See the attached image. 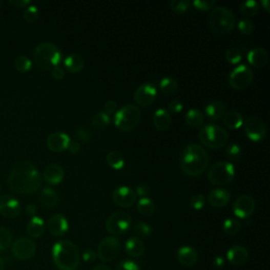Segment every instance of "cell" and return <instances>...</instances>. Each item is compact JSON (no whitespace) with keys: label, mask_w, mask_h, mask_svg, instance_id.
I'll list each match as a JSON object with an SVG mask.
<instances>
[{"label":"cell","mask_w":270,"mask_h":270,"mask_svg":"<svg viewBox=\"0 0 270 270\" xmlns=\"http://www.w3.org/2000/svg\"><path fill=\"white\" fill-rule=\"evenodd\" d=\"M43 176L36 166L29 160H19L11 168L8 184L18 194H32L41 186Z\"/></svg>","instance_id":"6da1fadb"},{"label":"cell","mask_w":270,"mask_h":270,"mask_svg":"<svg viewBox=\"0 0 270 270\" xmlns=\"http://www.w3.org/2000/svg\"><path fill=\"white\" fill-rule=\"evenodd\" d=\"M209 165V155L203 146L190 143L186 146L179 157V167L182 171L190 176L197 177L202 175Z\"/></svg>","instance_id":"7a4b0ae2"},{"label":"cell","mask_w":270,"mask_h":270,"mask_svg":"<svg viewBox=\"0 0 270 270\" xmlns=\"http://www.w3.org/2000/svg\"><path fill=\"white\" fill-rule=\"evenodd\" d=\"M52 258L59 270H76L81 260L77 246L68 240H61L54 244Z\"/></svg>","instance_id":"3957f363"},{"label":"cell","mask_w":270,"mask_h":270,"mask_svg":"<svg viewBox=\"0 0 270 270\" xmlns=\"http://www.w3.org/2000/svg\"><path fill=\"white\" fill-rule=\"evenodd\" d=\"M208 24L214 34L224 35L235 29L237 18L233 12L228 8L217 7L211 10Z\"/></svg>","instance_id":"277c9868"},{"label":"cell","mask_w":270,"mask_h":270,"mask_svg":"<svg viewBox=\"0 0 270 270\" xmlns=\"http://www.w3.org/2000/svg\"><path fill=\"white\" fill-rule=\"evenodd\" d=\"M34 61L40 69L49 71L61 61L60 50L52 43H41L34 50Z\"/></svg>","instance_id":"5b68a950"},{"label":"cell","mask_w":270,"mask_h":270,"mask_svg":"<svg viewBox=\"0 0 270 270\" xmlns=\"http://www.w3.org/2000/svg\"><path fill=\"white\" fill-rule=\"evenodd\" d=\"M199 137L205 147L213 150L225 147L229 139V135L224 128L212 123L201 128Z\"/></svg>","instance_id":"8992f818"},{"label":"cell","mask_w":270,"mask_h":270,"mask_svg":"<svg viewBox=\"0 0 270 270\" xmlns=\"http://www.w3.org/2000/svg\"><path fill=\"white\" fill-rule=\"evenodd\" d=\"M141 112L139 108L135 105H127L115 113L114 123L115 127L122 131V132H129L134 130L140 122Z\"/></svg>","instance_id":"52a82bcc"},{"label":"cell","mask_w":270,"mask_h":270,"mask_svg":"<svg viewBox=\"0 0 270 270\" xmlns=\"http://www.w3.org/2000/svg\"><path fill=\"white\" fill-rule=\"evenodd\" d=\"M235 166L228 161H219L214 164L208 172L209 182L215 186L228 185L235 179Z\"/></svg>","instance_id":"ba28073f"},{"label":"cell","mask_w":270,"mask_h":270,"mask_svg":"<svg viewBox=\"0 0 270 270\" xmlns=\"http://www.w3.org/2000/svg\"><path fill=\"white\" fill-rule=\"evenodd\" d=\"M132 225V219L128 213L118 211L112 213L106 221V229L110 235L117 237L124 235Z\"/></svg>","instance_id":"9c48e42d"},{"label":"cell","mask_w":270,"mask_h":270,"mask_svg":"<svg viewBox=\"0 0 270 270\" xmlns=\"http://www.w3.org/2000/svg\"><path fill=\"white\" fill-rule=\"evenodd\" d=\"M254 81V72L248 66L241 65L231 71L229 74V86L235 90H245Z\"/></svg>","instance_id":"30bf717a"},{"label":"cell","mask_w":270,"mask_h":270,"mask_svg":"<svg viewBox=\"0 0 270 270\" xmlns=\"http://www.w3.org/2000/svg\"><path fill=\"white\" fill-rule=\"evenodd\" d=\"M121 244L120 241L115 237H107L105 238L97 247V258L105 262H112L120 254Z\"/></svg>","instance_id":"8fae6325"},{"label":"cell","mask_w":270,"mask_h":270,"mask_svg":"<svg viewBox=\"0 0 270 270\" xmlns=\"http://www.w3.org/2000/svg\"><path fill=\"white\" fill-rule=\"evenodd\" d=\"M244 124V130L247 137L253 141H260L266 137L267 127L265 122L257 116L248 117Z\"/></svg>","instance_id":"7c38bea8"},{"label":"cell","mask_w":270,"mask_h":270,"mask_svg":"<svg viewBox=\"0 0 270 270\" xmlns=\"http://www.w3.org/2000/svg\"><path fill=\"white\" fill-rule=\"evenodd\" d=\"M13 256L19 261L31 260L36 254V244L30 238H19L13 243Z\"/></svg>","instance_id":"4fadbf2b"},{"label":"cell","mask_w":270,"mask_h":270,"mask_svg":"<svg viewBox=\"0 0 270 270\" xmlns=\"http://www.w3.org/2000/svg\"><path fill=\"white\" fill-rule=\"evenodd\" d=\"M256 209V201L249 194H242L233 203V213L239 219H248L254 214Z\"/></svg>","instance_id":"5bb4252c"},{"label":"cell","mask_w":270,"mask_h":270,"mask_svg":"<svg viewBox=\"0 0 270 270\" xmlns=\"http://www.w3.org/2000/svg\"><path fill=\"white\" fill-rule=\"evenodd\" d=\"M157 95V90L154 84L147 82L140 85L134 92V100L140 107L151 106Z\"/></svg>","instance_id":"9a60e30c"},{"label":"cell","mask_w":270,"mask_h":270,"mask_svg":"<svg viewBox=\"0 0 270 270\" xmlns=\"http://www.w3.org/2000/svg\"><path fill=\"white\" fill-rule=\"evenodd\" d=\"M112 199L117 206L121 208H130L135 204L137 195L133 189L127 186H120L113 191Z\"/></svg>","instance_id":"2e32d148"},{"label":"cell","mask_w":270,"mask_h":270,"mask_svg":"<svg viewBox=\"0 0 270 270\" xmlns=\"http://www.w3.org/2000/svg\"><path fill=\"white\" fill-rule=\"evenodd\" d=\"M20 211L22 207L16 197L9 194L0 195V214L6 218L13 219L16 218Z\"/></svg>","instance_id":"e0dca14e"},{"label":"cell","mask_w":270,"mask_h":270,"mask_svg":"<svg viewBox=\"0 0 270 270\" xmlns=\"http://www.w3.org/2000/svg\"><path fill=\"white\" fill-rule=\"evenodd\" d=\"M70 141H71V139L66 133L57 131V132H54L48 136L47 146H48L49 150H51L52 152L60 153V152H64L68 149Z\"/></svg>","instance_id":"ac0fdd59"},{"label":"cell","mask_w":270,"mask_h":270,"mask_svg":"<svg viewBox=\"0 0 270 270\" xmlns=\"http://www.w3.org/2000/svg\"><path fill=\"white\" fill-rule=\"evenodd\" d=\"M47 227L54 237H63L69 230V223L63 214H54L48 220Z\"/></svg>","instance_id":"d6986e66"},{"label":"cell","mask_w":270,"mask_h":270,"mask_svg":"<svg viewBox=\"0 0 270 270\" xmlns=\"http://www.w3.org/2000/svg\"><path fill=\"white\" fill-rule=\"evenodd\" d=\"M249 258V254H248V250L240 245H236V246H232L227 253V260L228 262L233 265V266H243L246 264V262L248 261Z\"/></svg>","instance_id":"ffe728a7"},{"label":"cell","mask_w":270,"mask_h":270,"mask_svg":"<svg viewBox=\"0 0 270 270\" xmlns=\"http://www.w3.org/2000/svg\"><path fill=\"white\" fill-rule=\"evenodd\" d=\"M44 179L50 185H58L65 177V171L57 164H50L44 170Z\"/></svg>","instance_id":"44dd1931"},{"label":"cell","mask_w":270,"mask_h":270,"mask_svg":"<svg viewBox=\"0 0 270 270\" xmlns=\"http://www.w3.org/2000/svg\"><path fill=\"white\" fill-rule=\"evenodd\" d=\"M176 259L181 265L185 267H191L195 265L197 260H199V255H197L194 248L190 246H183L177 250Z\"/></svg>","instance_id":"7402d4cb"},{"label":"cell","mask_w":270,"mask_h":270,"mask_svg":"<svg viewBox=\"0 0 270 270\" xmlns=\"http://www.w3.org/2000/svg\"><path fill=\"white\" fill-rule=\"evenodd\" d=\"M230 201V193L223 188L213 189L208 195V203L215 208H223L228 205Z\"/></svg>","instance_id":"603a6c76"},{"label":"cell","mask_w":270,"mask_h":270,"mask_svg":"<svg viewBox=\"0 0 270 270\" xmlns=\"http://www.w3.org/2000/svg\"><path fill=\"white\" fill-rule=\"evenodd\" d=\"M247 59L255 68H263L268 63V53L263 48H255L248 52Z\"/></svg>","instance_id":"cb8c5ba5"},{"label":"cell","mask_w":270,"mask_h":270,"mask_svg":"<svg viewBox=\"0 0 270 270\" xmlns=\"http://www.w3.org/2000/svg\"><path fill=\"white\" fill-rule=\"evenodd\" d=\"M124 250L131 258H139L145 253V244L139 238H130L124 244Z\"/></svg>","instance_id":"d4e9b609"},{"label":"cell","mask_w":270,"mask_h":270,"mask_svg":"<svg viewBox=\"0 0 270 270\" xmlns=\"http://www.w3.org/2000/svg\"><path fill=\"white\" fill-rule=\"evenodd\" d=\"M226 113V107L220 100L210 101L205 108V114L212 120H220Z\"/></svg>","instance_id":"484cf974"},{"label":"cell","mask_w":270,"mask_h":270,"mask_svg":"<svg viewBox=\"0 0 270 270\" xmlns=\"http://www.w3.org/2000/svg\"><path fill=\"white\" fill-rule=\"evenodd\" d=\"M153 124L159 131H165L171 126V115L166 109H158L153 114Z\"/></svg>","instance_id":"4316f807"},{"label":"cell","mask_w":270,"mask_h":270,"mask_svg":"<svg viewBox=\"0 0 270 270\" xmlns=\"http://www.w3.org/2000/svg\"><path fill=\"white\" fill-rule=\"evenodd\" d=\"M45 230L46 224L39 217H33L27 225V233L33 239L40 238L45 233Z\"/></svg>","instance_id":"83f0119b"},{"label":"cell","mask_w":270,"mask_h":270,"mask_svg":"<svg viewBox=\"0 0 270 270\" xmlns=\"http://www.w3.org/2000/svg\"><path fill=\"white\" fill-rule=\"evenodd\" d=\"M85 58L77 53L71 54L65 59V68L70 73H78L85 68Z\"/></svg>","instance_id":"f1b7e54d"},{"label":"cell","mask_w":270,"mask_h":270,"mask_svg":"<svg viewBox=\"0 0 270 270\" xmlns=\"http://www.w3.org/2000/svg\"><path fill=\"white\" fill-rule=\"evenodd\" d=\"M224 119V123L228 129L231 130H236V129H240L243 123H244V118L243 115L235 110H231L225 113V115L223 116Z\"/></svg>","instance_id":"f546056e"},{"label":"cell","mask_w":270,"mask_h":270,"mask_svg":"<svg viewBox=\"0 0 270 270\" xmlns=\"http://www.w3.org/2000/svg\"><path fill=\"white\" fill-rule=\"evenodd\" d=\"M39 201L44 207L48 209H53L58 204V195L55 190L51 188H45L40 193Z\"/></svg>","instance_id":"4dcf8cb0"},{"label":"cell","mask_w":270,"mask_h":270,"mask_svg":"<svg viewBox=\"0 0 270 270\" xmlns=\"http://www.w3.org/2000/svg\"><path fill=\"white\" fill-rule=\"evenodd\" d=\"M185 120H186V123L192 128H201L204 123L205 116L203 112L199 109H190L186 113Z\"/></svg>","instance_id":"1f68e13d"},{"label":"cell","mask_w":270,"mask_h":270,"mask_svg":"<svg viewBox=\"0 0 270 270\" xmlns=\"http://www.w3.org/2000/svg\"><path fill=\"white\" fill-rule=\"evenodd\" d=\"M108 166H110L114 170H121L124 166V158L122 154L117 150H112L106 156Z\"/></svg>","instance_id":"d6a6232c"},{"label":"cell","mask_w":270,"mask_h":270,"mask_svg":"<svg viewBox=\"0 0 270 270\" xmlns=\"http://www.w3.org/2000/svg\"><path fill=\"white\" fill-rule=\"evenodd\" d=\"M137 211L143 217H150L155 212V204L149 197H142L137 203Z\"/></svg>","instance_id":"836d02e7"},{"label":"cell","mask_w":270,"mask_h":270,"mask_svg":"<svg viewBox=\"0 0 270 270\" xmlns=\"http://www.w3.org/2000/svg\"><path fill=\"white\" fill-rule=\"evenodd\" d=\"M178 88L177 81L173 77H164L161 78L159 81V89L161 93H164L166 95H170L176 92V90Z\"/></svg>","instance_id":"e575fe53"},{"label":"cell","mask_w":270,"mask_h":270,"mask_svg":"<svg viewBox=\"0 0 270 270\" xmlns=\"http://www.w3.org/2000/svg\"><path fill=\"white\" fill-rule=\"evenodd\" d=\"M260 10L259 3L255 0H248V2H243L240 6V11L245 17H255Z\"/></svg>","instance_id":"d590c367"},{"label":"cell","mask_w":270,"mask_h":270,"mask_svg":"<svg viewBox=\"0 0 270 270\" xmlns=\"http://www.w3.org/2000/svg\"><path fill=\"white\" fill-rule=\"evenodd\" d=\"M91 123L96 129L103 130L110 124V116L103 112H98L92 116Z\"/></svg>","instance_id":"8d00e7d4"},{"label":"cell","mask_w":270,"mask_h":270,"mask_svg":"<svg viewBox=\"0 0 270 270\" xmlns=\"http://www.w3.org/2000/svg\"><path fill=\"white\" fill-rule=\"evenodd\" d=\"M242 224L237 219H227L223 224V230L228 236H235L241 230Z\"/></svg>","instance_id":"74e56055"},{"label":"cell","mask_w":270,"mask_h":270,"mask_svg":"<svg viewBox=\"0 0 270 270\" xmlns=\"http://www.w3.org/2000/svg\"><path fill=\"white\" fill-rule=\"evenodd\" d=\"M13 241V236L11 231L6 228L0 226V251H4L8 249Z\"/></svg>","instance_id":"f35d334b"},{"label":"cell","mask_w":270,"mask_h":270,"mask_svg":"<svg viewBox=\"0 0 270 270\" xmlns=\"http://www.w3.org/2000/svg\"><path fill=\"white\" fill-rule=\"evenodd\" d=\"M14 66H15L17 71L22 72V73H25V72H28L29 70H31L32 61L29 57H27L25 55H20V56L16 57V59L14 61Z\"/></svg>","instance_id":"ab89813d"},{"label":"cell","mask_w":270,"mask_h":270,"mask_svg":"<svg viewBox=\"0 0 270 270\" xmlns=\"http://www.w3.org/2000/svg\"><path fill=\"white\" fill-rule=\"evenodd\" d=\"M226 154H227L229 160L239 161L242 158L243 151H242V148L239 145H237V143H231V145H229L227 147Z\"/></svg>","instance_id":"60d3db41"},{"label":"cell","mask_w":270,"mask_h":270,"mask_svg":"<svg viewBox=\"0 0 270 270\" xmlns=\"http://www.w3.org/2000/svg\"><path fill=\"white\" fill-rule=\"evenodd\" d=\"M190 6H191V3L188 2V0H172V2H170L171 10L178 14H183L187 12Z\"/></svg>","instance_id":"b9f144b4"},{"label":"cell","mask_w":270,"mask_h":270,"mask_svg":"<svg viewBox=\"0 0 270 270\" xmlns=\"http://www.w3.org/2000/svg\"><path fill=\"white\" fill-rule=\"evenodd\" d=\"M226 60L231 65H237L242 60V52L238 48H230L226 52Z\"/></svg>","instance_id":"7bdbcfd3"},{"label":"cell","mask_w":270,"mask_h":270,"mask_svg":"<svg viewBox=\"0 0 270 270\" xmlns=\"http://www.w3.org/2000/svg\"><path fill=\"white\" fill-rule=\"evenodd\" d=\"M134 231L139 238H148L151 235L152 229L147 223L137 222L134 226Z\"/></svg>","instance_id":"ee69618b"},{"label":"cell","mask_w":270,"mask_h":270,"mask_svg":"<svg viewBox=\"0 0 270 270\" xmlns=\"http://www.w3.org/2000/svg\"><path fill=\"white\" fill-rule=\"evenodd\" d=\"M38 16H39L38 9L36 8L35 6H29V7H27V9L24 12V19L27 23H29V24L35 23L36 20L38 19Z\"/></svg>","instance_id":"f6af8a7d"},{"label":"cell","mask_w":270,"mask_h":270,"mask_svg":"<svg viewBox=\"0 0 270 270\" xmlns=\"http://www.w3.org/2000/svg\"><path fill=\"white\" fill-rule=\"evenodd\" d=\"M238 29L243 35H250L255 31V25L253 22L247 19V18H244V19H241L239 22Z\"/></svg>","instance_id":"bcb514c9"},{"label":"cell","mask_w":270,"mask_h":270,"mask_svg":"<svg viewBox=\"0 0 270 270\" xmlns=\"http://www.w3.org/2000/svg\"><path fill=\"white\" fill-rule=\"evenodd\" d=\"M215 0H195L193 7L199 11H209L215 7Z\"/></svg>","instance_id":"7dc6e473"},{"label":"cell","mask_w":270,"mask_h":270,"mask_svg":"<svg viewBox=\"0 0 270 270\" xmlns=\"http://www.w3.org/2000/svg\"><path fill=\"white\" fill-rule=\"evenodd\" d=\"M206 204V199L203 194H194L190 199V206L195 210H201Z\"/></svg>","instance_id":"c3c4849f"},{"label":"cell","mask_w":270,"mask_h":270,"mask_svg":"<svg viewBox=\"0 0 270 270\" xmlns=\"http://www.w3.org/2000/svg\"><path fill=\"white\" fill-rule=\"evenodd\" d=\"M75 137L82 142H88V141L91 140L92 135H91V133L89 132L88 129H86L85 127H82V126H80V127L76 128V130H75Z\"/></svg>","instance_id":"681fc988"},{"label":"cell","mask_w":270,"mask_h":270,"mask_svg":"<svg viewBox=\"0 0 270 270\" xmlns=\"http://www.w3.org/2000/svg\"><path fill=\"white\" fill-rule=\"evenodd\" d=\"M115 270H140L138 265L130 260H124L121 261L117 266Z\"/></svg>","instance_id":"f907efd6"},{"label":"cell","mask_w":270,"mask_h":270,"mask_svg":"<svg viewBox=\"0 0 270 270\" xmlns=\"http://www.w3.org/2000/svg\"><path fill=\"white\" fill-rule=\"evenodd\" d=\"M117 102L115 100H108L103 106V113L107 115H112L117 112Z\"/></svg>","instance_id":"816d5d0a"},{"label":"cell","mask_w":270,"mask_h":270,"mask_svg":"<svg viewBox=\"0 0 270 270\" xmlns=\"http://www.w3.org/2000/svg\"><path fill=\"white\" fill-rule=\"evenodd\" d=\"M183 108H184V106H183V103L181 101L177 100V99H174V100L170 101L169 105H168V110H169L168 112L169 113L170 112H172V113H179V112H182Z\"/></svg>","instance_id":"f5cc1de1"},{"label":"cell","mask_w":270,"mask_h":270,"mask_svg":"<svg viewBox=\"0 0 270 270\" xmlns=\"http://www.w3.org/2000/svg\"><path fill=\"white\" fill-rule=\"evenodd\" d=\"M97 258V255L94 250L92 249H87L85 250L82 255L80 256V259H82L85 262L87 263H91V262H94Z\"/></svg>","instance_id":"db71d44e"},{"label":"cell","mask_w":270,"mask_h":270,"mask_svg":"<svg viewBox=\"0 0 270 270\" xmlns=\"http://www.w3.org/2000/svg\"><path fill=\"white\" fill-rule=\"evenodd\" d=\"M151 192V188L149 185L147 184H140L136 187V195L140 196V199H142V197H147Z\"/></svg>","instance_id":"11a10c76"},{"label":"cell","mask_w":270,"mask_h":270,"mask_svg":"<svg viewBox=\"0 0 270 270\" xmlns=\"http://www.w3.org/2000/svg\"><path fill=\"white\" fill-rule=\"evenodd\" d=\"M52 76H53L54 79L61 80L66 76V71L60 66H57V67L52 69Z\"/></svg>","instance_id":"9f6ffc18"},{"label":"cell","mask_w":270,"mask_h":270,"mask_svg":"<svg viewBox=\"0 0 270 270\" xmlns=\"http://www.w3.org/2000/svg\"><path fill=\"white\" fill-rule=\"evenodd\" d=\"M69 151L72 153V154H77L80 152L81 150V145L79 141H76V140H71L70 143H69V147H68Z\"/></svg>","instance_id":"6f0895ef"},{"label":"cell","mask_w":270,"mask_h":270,"mask_svg":"<svg viewBox=\"0 0 270 270\" xmlns=\"http://www.w3.org/2000/svg\"><path fill=\"white\" fill-rule=\"evenodd\" d=\"M10 4L12 6H14L15 8H27L31 5V2L30 0H10Z\"/></svg>","instance_id":"680465c9"},{"label":"cell","mask_w":270,"mask_h":270,"mask_svg":"<svg viewBox=\"0 0 270 270\" xmlns=\"http://www.w3.org/2000/svg\"><path fill=\"white\" fill-rule=\"evenodd\" d=\"M26 212L28 215H31V217H35L36 212H37V207H36L34 204H30L27 206Z\"/></svg>","instance_id":"91938a15"},{"label":"cell","mask_w":270,"mask_h":270,"mask_svg":"<svg viewBox=\"0 0 270 270\" xmlns=\"http://www.w3.org/2000/svg\"><path fill=\"white\" fill-rule=\"evenodd\" d=\"M225 264V260L222 257H217L214 259V266L217 267H223Z\"/></svg>","instance_id":"94428289"},{"label":"cell","mask_w":270,"mask_h":270,"mask_svg":"<svg viewBox=\"0 0 270 270\" xmlns=\"http://www.w3.org/2000/svg\"><path fill=\"white\" fill-rule=\"evenodd\" d=\"M261 6L263 7V9L266 12H270V3H269V0H262Z\"/></svg>","instance_id":"6125c7cd"},{"label":"cell","mask_w":270,"mask_h":270,"mask_svg":"<svg viewBox=\"0 0 270 270\" xmlns=\"http://www.w3.org/2000/svg\"><path fill=\"white\" fill-rule=\"evenodd\" d=\"M93 270H111V268L106 264H99L93 268Z\"/></svg>","instance_id":"be15d7a7"},{"label":"cell","mask_w":270,"mask_h":270,"mask_svg":"<svg viewBox=\"0 0 270 270\" xmlns=\"http://www.w3.org/2000/svg\"><path fill=\"white\" fill-rule=\"evenodd\" d=\"M5 268H6V260L3 257H0V270H5Z\"/></svg>","instance_id":"e7e4bbea"},{"label":"cell","mask_w":270,"mask_h":270,"mask_svg":"<svg viewBox=\"0 0 270 270\" xmlns=\"http://www.w3.org/2000/svg\"><path fill=\"white\" fill-rule=\"evenodd\" d=\"M0 190H2V183H0Z\"/></svg>","instance_id":"03108f58"}]
</instances>
